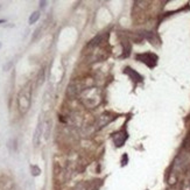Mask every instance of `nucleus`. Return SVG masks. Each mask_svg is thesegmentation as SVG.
Segmentation results:
<instances>
[{"instance_id":"2","label":"nucleus","mask_w":190,"mask_h":190,"mask_svg":"<svg viewBox=\"0 0 190 190\" xmlns=\"http://www.w3.org/2000/svg\"><path fill=\"white\" fill-rule=\"evenodd\" d=\"M135 60L145 63L149 68H154L156 65V62H157V56L153 52H144V54H137Z\"/></svg>"},{"instance_id":"7","label":"nucleus","mask_w":190,"mask_h":190,"mask_svg":"<svg viewBox=\"0 0 190 190\" xmlns=\"http://www.w3.org/2000/svg\"><path fill=\"white\" fill-rule=\"evenodd\" d=\"M32 170H33V175H34V176H37V175H40V173H41V170H40L36 166L32 167Z\"/></svg>"},{"instance_id":"10","label":"nucleus","mask_w":190,"mask_h":190,"mask_svg":"<svg viewBox=\"0 0 190 190\" xmlns=\"http://www.w3.org/2000/svg\"><path fill=\"white\" fill-rule=\"evenodd\" d=\"M2 22H5V20H2V19H0V24H2Z\"/></svg>"},{"instance_id":"5","label":"nucleus","mask_w":190,"mask_h":190,"mask_svg":"<svg viewBox=\"0 0 190 190\" xmlns=\"http://www.w3.org/2000/svg\"><path fill=\"white\" fill-rule=\"evenodd\" d=\"M41 133H42V122H41V120H40V121H39V124H37V127H36V130H35L34 138H33V141H34L35 146H36V145L39 144V141H40V138H41Z\"/></svg>"},{"instance_id":"8","label":"nucleus","mask_w":190,"mask_h":190,"mask_svg":"<svg viewBox=\"0 0 190 190\" xmlns=\"http://www.w3.org/2000/svg\"><path fill=\"white\" fill-rule=\"evenodd\" d=\"M43 78H44V70L42 69L41 70V72H40V75H39V84H42Z\"/></svg>"},{"instance_id":"9","label":"nucleus","mask_w":190,"mask_h":190,"mask_svg":"<svg viewBox=\"0 0 190 190\" xmlns=\"http://www.w3.org/2000/svg\"><path fill=\"white\" fill-rule=\"evenodd\" d=\"M46 4H47V1H40V6H41V8L46 7Z\"/></svg>"},{"instance_id":"4","label":"nucleus","mask_w":190,"mask_h":190,"mask_svg":"<svg viewBox=\"0 0 190 190\" xmlns=\"http://www.w3.org/2000/svg\"><path fill=\"white\" fill-rule=\"evenodd\" d=\"M124 72H125L126 75H128L133 82H135V83H140V82H142V76H141L140 74H138L135 70L132 69L131 67H126Z\"/></svg>"},{"instance_id":"3","label":"nucleus","mask_w":190,"mask_h":190,"mask_svg":"<svg viewBox=\"0 0 190 190\" xmlns=\"http://www.w3.org/2000/svg\"><path fill=\"white\" fill-rule=\"evenodd\" d=\"M112 138H113L114 144H116V146L121 147L124 144H125L126 139L128 138V134H127V132H126L125 130H121V131H119V132H117V133H114Z\"/></svg>"},{"instance_id":"1","label":"nucleus","mask_w":190,"mask_h":190,"mask_svg":"<svg viewBox=\"0 0 190 190\" xmlns=\"http://www.w3.org/2000/svg\"><path fill=\"white\" fill-rule=\"evenodd\" d=\"M17 109L21 114L28 112L32 103V83H27L17 95Z\"/></svg>"},{"instance_id":"11","label":"nucleus","mask_w":190,"mask_h":190,"mask_svg":"<svg viewBox=\"0 0 190 190\" xmlns=\"http://www.w3.org/2000/svg\"><path fill=\"white\" fill-rule=\"evenodd\" d=\"M0 48H1V43H0Z\"/></svg>"},{"instance_id":"6","label":"nucleus","mask_w":190,"mask_h":190,"mask_svg":"<svg viewBox=\"0 0 190 190\" xmlns=\"http://www.w3.org/2000/svg\"><path fill=\"white\" fill-rule=\"evenodd\" d=\"M40 19V11H35V12H33L32 13V15L29 17V25H33V24H35L37 20Z\"/></svg>"}]
</instances>
